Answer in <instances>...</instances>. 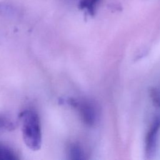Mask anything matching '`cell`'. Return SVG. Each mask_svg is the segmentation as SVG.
<instances>
[{
    "label": "cell",
    "mask_w": 160,
    "mask_h": 160,
    "mask_svg": "<svg viewBox=\"0 0 160 160\" xmlns=\"http://www.w3.org/2000/svg\"><path fill=\"white\" fill-rule=\"evenodd\" d=\"M19 118L24 144L32 151L39 150L42 143V131L38 113L33 109H26L20 113Z\"/></svg>",
    "instance_id": "cell-1"
},
{
    "label": "cell",
    "mask_w": 160,
    "mask_h": 160,
    "mask_svg": "<svg viewBox=\"0 0 160 160\" xmlns=\"http://www.w3.org/2000/svg\"><path fill=\"white\" fill-rule=\"evenodd\" d=\"M160 129V117H156L152 122L145 141L146 154L148 158L154 155L156 149L158 135Z\"/></svg>",
    "instance_id": "cell-2"
},
{
    "label": "cell",
    "mask_w": 160,
    "mask_h": 160,
    "mask_svg": "<svg viewBox=\"0 0 160 160\" xmlns=\"http://www.w3.org/2000/svg\"><path fill=\"white\" fill-rule=\"evenodd\" d=\"M71 104L78 108L82 119L87 124L91 125L94 123L96 118L95 111L89 104L87 102H80L71 100Z\"/></svg>",
    "instance_id": "cell-3"
},
{
    "label": "cell",
    "mask_w": 160,
    "mask_h": 160,
    "mask_svg": "<svg viewBox=\"0 0 160 160\" xmlns=\"http://www.w3.org/2000/svg\"><path fill=\"white\" fill-rule=\"evenodd\" d=\"M19 158L18 154L13 149L0 142V160H16Z\"/></svg>",
    "instance_id": "cell-4"
},
{
    "label": "cell",
    "mask_w": 160,
    "mask_h": 160,
    "mask_svg": "<svg viewBox=\"0 0 160 160\" xmlns=\"http://www.w3.org/2000/svg\"><path fill=\"white\" fill-rule=\"evenodd\" d=\"M101 0H80L79 7L90 15H94Z\"/></svg>",
    "instance_id": "cell-5"
},
{
    "label": "cell",
    "mask_w": 160,
    "mask_h": 160,
    "mask_svg": "<svg viewBox=\"0 0 160 160\" xmlns=\"http://www.w3.org/2000/svg\"><path fill=\"white\" fill-rule=\"evenodd\" d=\"M69 155L70 157V159H84L83 157V152L77 145H72L69 148Z\"/></svg>",
    "instance_id": "cell-6"
},
{
    "label": "cell",
    "mask_w": 160,
    "mask_h": 160,
    "mask_svg": "<svg viewBox=\"0 0 160 160\" xmlns=\"http://www.w3.org/2000/svg\"><path fill=\"white\" fill-rule=\"evenodd\" d=\"M14 128L13 122L7 117L0 115V129L12 130Z\"/></svg>",
    "instance_id": "cell-7"
},
{
    "label": "cell",
    "mask_w": 160,
    "mask_h": 160,
    "mask_svg": "<svg viewBox=\"0 0 160 160\" xmlns=\"http://www.w3.org/2000/svg\"><path fill=\"white\" fill-rule=\"evenodd\" d=\"M152 96L153 101L158 105L160 106V92L156 91H153L152 93Z\"/></svg>",
    "instance_id": "cell-8"
}]
</instances>
